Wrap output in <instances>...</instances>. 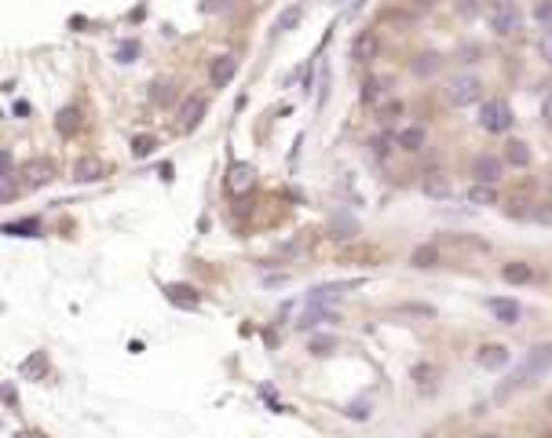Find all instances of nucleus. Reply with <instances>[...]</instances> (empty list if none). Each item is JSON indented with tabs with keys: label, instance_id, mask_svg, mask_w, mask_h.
<instances>
[{
	"label": "nucleus",
	"instance_id": "nucleus-9",
	"mask_svg": "<svg viewBox=\"0 0 552 438\" xmlns=\"http://www.w3.org/2000/svg\"><path fill=\"white\" fill-rule=\"evenodd\" d=\"M165 300L169 303H176V307H183V311H194V307L201 303V296H198V289H190V285H165Z\"/></svg>",
	"mask_w": 552,
	"mask_h": 438
},
{
	"label": "nucleus",
	"instance_id": "nucleus-22",
	"mask_svg": "<svg viewBox=\"0 0 552 438\" xmlns=\"http://www.w3.org/2000/svg\"><path fill=\"white\" fill-rule=\"evenodd\" d=\"M435 260H439V249H435V245H421V249L414 252V260H410V263L425 270V267H435Z\"/></svg>",
	"mask_w": 552,
	"mask_h": 438
},
{
	"label": "nucleus",
	"instance_id": "nucleus-15",
	"mask_svg": "<svg viewBox=\"0 0 552 438\" xmlns=\"http://www.w3.org/2000/svg\"><path fill=\"white\" fill-rule=\"evenodd\" d=\"M55 128H59V135H73L77 128H81V110H77V106H66V110H59V117H55Z\"/></svg>",
	"mask_w": 552,
	"mask_h": 438
},
{
	"label": "nucleus",
	"instance_id": "nucleus-32",
	"mask_svg": "<svg viewBox=\"0 0 552 438\" xmlns=\"http://www.w3.org/2000/svg\"><path fill=\"white\" fill-rule=\"evenodd\" d=\"M311 351L315 354H329L333 351V340H311Z\"/></svg>",
	"mask_w": 552,
	"mask_h": 438
},
{
	"label": "nucleus",
	"instance_id": "nucleus-39",
	"mask_svg": "<svg viewBox=\"0 0 552 438\" xmlns=\"http://www.w3.org/2000/svg\"><path fill=\"white\" fill-rule=\"evenodd\" d=\"M417 4H421V8H432V4H435V0H417Z\"/></svg>",
	"mask_w": 552,
	"mask_h": 438
},
{
	"label": "nucleus",
	"instance_id": "nucleus-38",
	"mask_svg": "<svg viewBox=\"0 0 552 438\" xmlns=\"http://www.w3.org/2000/svg\"><path fill=\"white\" fill-rule=\"evenodd\" d=\"M15 438H41V435H37V431H22V435H15Z\"/></svg>",
	"mask_w": 552,
	"mask_h": 438
},
{
	"label": "nucleus",
	"instance_id": "nucleus-24",
	"mask_svg": "<svg viewBox=\"0 0 552 438\" xmlns=\"http://www.w3.org/2000/svg\"><path fill=\"white\" fill-rule=\"evenodd\" d=\"M468 201H472V204H479V209H483V204H494V201H497V194H494V187H483V183H476V187L468 190Z\"/></svg>",
	"mask_w": 552,
	"mask_h": 438
},
{
	"label": "nucleus",
	"instance_id": "nucleus-2",
	"mask_svg": "<svg viewBox=\"0 0 552 438\" xmlns=\"http://www.w3.org/2000/svg\"><path fill=\"white\" fill-rule=\"evenodd\" d=\"M446 99H450L457 110H461V106H472V102L483 99V81H479V77H472V73L454 77V81L446 84Z\"/></svg>",
	"mask_w": 552,
	"mask_h": 438
},
{
	"label": "nucleus",
	"instance_id": "nucleus-34",
	"mask_svg": "<svg viewBox=\"0 0 552 438\" xmlns=\"http://www.w3.org/2000/svg\"><path fill=\"white\" fill-rule=\"evenodd\" d=\"M542 121H545V124L552 128V95H549V99L542 102Z\"/></svg>",
	"mask_w": 552,
	"mask_h": 438
},
{
	"label": "nucleus",
	"instance_id": "nucleus-19",
	"mask_svg": "<svg viewBox=\"0 0 552 438\" xmlns=\"http://www.w3.org/2000/svg\"><path fill=\"white\" fill-rule=\"evenodd\" d=\"M502 278H505V281H512V285H523V281H531V278H534V270H531L527 263L512 260V263H505V270H502Z\"/></svg>",
	"mask_w": 552,
	"mask_h": 438
},
{
	"label": "nucleus",
	"instance_id": "nucleus-41",
	"mask_svg": "<svg viewBox=\"0 0 552 438\" xmlns=\"http://www.w3.org/2000/svg\"><path fill=\"white\" fill-rule=\"evenodd\" d=\"M479 438H497V435H479Z\"/></svg>",
	"mask_w": 552,
	"mask_h": 438
},
{
	"label": "nucleus",
	"instance_id": "nucleus-17",
	"mask_svg": "<svg viewBox=\"0 0 552 438\" xmlns=\"http://www.w3.org/2000/svg\"><path fill=\"white\" fill-rule=\"evenodd\" d=\"M374 51H377V37H374V33H358V37H355V44H351V55H355L358 62L374 59Z\"/></svg>",
	"mask_w": 552,
	"mask_h": 438
},
{
	"label": "nucleus",
	"instance_id": "nucleus-27",
	"mask_svg": "<svg viewBox=\"0 0 552 438\" xmlns=\"http://www.w3.org/2000/svg\"><path fill=\"white\" fill-rule=\"evenodd\" d=\"M435 70H439V55H417V62H414V73L417 77H428Z\"/></svg>",
	"mask_w": 552,
	"mask_h": 438
},
{
	"label": "nucleus",
	"instance_id": "nucleus-11",
	"mask_svg": "<svg viewBox=\"0 0 552 438\" xmlns=\"http://www.w3.org/2000/svg\"><path fill=\"white\" fill-rule=\"evenodd\" d=\"M22 175H26V183H30V187H44V183H51V161H44V158L26 161L22 164Z\"/></svg>",
	"mask_w": 552,
	"mask_h": 438
},
{
	"label": "nucleus",
	"instance_id": "nucleus-25",
	"mask_svg": "<svg viewBox=\"0 0 552 438\" xmlns=\"http://www.w3.org/2000/svg\"><path fill=\"white\" fill-rule=\"evenodd\" d=\"M154 146H158V139H154V135H136L132 139V158H150Z\"/></svg>",
	"mask_w": 552,
	"mask_h": 438
},
{
	"label": "nucleus",
	"instance_id": "nucleus-13",
	"mask_svg": "<svg viewBox=\"0 0 552 438\" xmlns=\"http://www.w3.org/2000/svg\"><path fill=\"white\" fill-rule=\"evenodd\" d=\"M476 362H479L483 369H505V365H508V347H502V343H490V347H483Z\"/></svg>",
	"mask_w": 552,
	"mask_h": 438
},
{
	"label": "nucleus",
	"instance_id": "nucleus-29",
	"mask_svg": "<svg viewBox=\"0 0 552 438\" xmlns=\"http://www.w3.org/2000/svg\"><path fill=\"white\" fill-rule=\"evenodd\" d=\"M136 55H139V44L136 41H121L118 44V62H136Z\"/></svg>",
	"mask_w": 552,
	"mask_h": 438
},
{
	"label": "nucleus",
	"instance_id": "nucleus-36",
	"mask_svg": "<svg viewBox=\"0 0 552 438\" xmlns=\"http://www.w3.org/2000/svg\"><path fill=\"white\" fill-rule=\"evenodd\" d=\"M362 88H366V92H362V99H377V81H366Z\"/></svg>",
	"mask_w": 552,
	"mask_h": 438
},
{
	"label": "nucleus",
	"instance_id": "nucleus-23",
	"mask_svg": "<svg viewBox=\"0 0 552 438\" xmlns=\"http://www.w3.org/2000/svg\"><path fill=\"white\" fill-rule=\"evenodd\" d=\"M425 194L428 198H450V179H443V175L425 179Z\"/></svg>",
	"mask_w": 552,
	"mask_h": 438
},
{
	"label": "nucleus",
	"instance_id": "nucleus-4",
	"mask_svg": "<svg viewBox=\"0 0 552 438\" xmlns=\"http://www.w3.org/2000/svg\"><path fill=\"white\" fill-rule=\"evenodd\" d=\"M486 19H490V30L502 33V37L519 30V8L512 4V0H494L490 11H486Z\"/></svg>",
	"mask_w": 552,
	"mask_h": 438
},
{
	"label": "nucleus",
	"instance_id": "nucleus-5",
	"mask_svg": "<svg viewBox=\"0 0 552 438\" xmlns=\"http://www.w3.org/2000/svg\"><path fill=\"white\" fill-rule=\"evenodd\" d=\"M472 179L483 187H494L497 179H502V158H494V153H479L476 161H472Z\"/></svg>",
	"mask_w": 552,
	"mask_h": 438
},
{
	"label": "nucleus",
	"instance_id": "nucleus-7",
	"mask_svg": "<svg viewBox=\"0 0 552 438\" xmlns=\"http://www.w3.org/2000/svg\"><path fill=\"white\" fill-rule=\"evenodd\" d=\"M486 311L502 321V325H516L519 314H523L519 303H516V300H505V296H490V300H486Z\"/></svg>",
	"mask_w": 552,
	"mask_h": 438
},
{
	"label": "nucleus",
	"instance_id": "nucleus-26",
	"mask_svg": "<svg viewBox=\"0 0 552 438\" xmlns=\"http://www.w3.org/2000/svg\"><path fill=\"white\" fill-rule=\"evenodd\" d=\"M531 219H534V223H542V227H552V201L531 204Z\"/></svg>",
	"mask_w": 552,
	"mask_h": 438
},
{
	"label": "nucleus",
	"instance_id": "nucleus-18",
	"mask_svg": "<svg viewBox=\"0 0 552 438\" xmlns=\"http://www.w3.org/2000/svg\"><path fill=\"white\" fill-rule=\"evenodd\" d=\"M340 292H344V285H318V289H311V296H307V307H326V303L337 300Z\"/></svg>",
	"mask_w": 552,
	"mask_h": 438
},
{
	"label": "nucleus",
	"instance_id": "nucleus-1",
	"mask_svg": "<svg viewBox=\"0 0 552 438\" xmlns=\"http://www.w3.org/2000/svg\"><path fill=\"white\" fill-rule=\"evenodd\" d=\"M552 369V343H537V347H531L527 354H523V362L516 365V372L497 388V398H508L516 388H527L531 380H537L542 372H549Z\"/></svg>",
	"mask_w": 552,
	"mask_h": 438
},
{
	"label": "nucleus",
	"instance_id": "nucleus-37",
	"mask_svg": "<svg viewBox=\"0 0 552 438\" xmlns=\"http://www.w3.org/2000/svg\"><path fill=\"white\" fill-rule=\"evenodd\" d=\"M461 11H465V15H472V11H476V4H472V0H461Z\"/></svg>",
	"mask_w": 552,
	"mask_h": 438
},
{
	"label": "nucleus",
	"instance_id": "nucleus-10",
	"mask_svg": "<svg viewBox=\"0 0 552 438\" xmlns=\"http://www.w3.org/2000/svg\"><path fill=\"white\" fill-rule=\"evenodd\" d=\"M205 106H209V102H205L201 95H190L183 106H179V128H183V132H190V128L205 117Z\"/></svg>",
	"mask_w": 552,
	"mask_h": 438
},
{
	"label": "nucleus",
	"instance_id": "nucleus-33",
	"mask_svg": "<svg viewBox=\"0 0 552 438\" xmlns=\"http://www.w3.org/2000/svg\"><path fill=\"white\" fill-rule=\"evenodd\" d=\"M154 99H158V102H169V99H172V84H158V92H154Z\"/></svg>",
	"mask_w": 552,
	"mask_h": 438
},
{
	"label": "nucleus",
	"instance_id": "nucleus-20",
	"mask_svg": "<svg viewBox=\"0 0 552 438\" xmlns=\"http://www.w3.org/2000/svg\"><path fill=\"white\" fill-rule=\"evenodd\" d=\"M399 146L403 150H421V146H425V128H417V124L403 128V132H399Z\"/></svg>",
	"mask_w": 552,
	"mask_h": 438
},
{
	"label": "nucleus",
	"instance_id": "nucleus-28",
	"mask_svg": "<svg viewBox=\"0 0 552 438\" xmlns=\"http://www.w3.org/2000/svg\"><path fill=\"white\" fill-rule=\"evenodd\" d=\"M369 409H374V406H369L366 398H358V402H351L348 409H344V417H351V420H366V417H369Z\"/></svg>",
	"mask_w": 552,
	"mask_h": 438
},
{
	"label": "nucleus",
	"instance_id": "nucleus-21",
	"mask_svg": "<svg viewBox=\"0 0 552 438\" xmlns=\"http://www.w3.org/2000/svg\"><path fill=\"white\" fill-rule=\"evenodd\" d=\"M505 158H508V164H516V169H527V164H531V146L516 139V143H508V153H505Z\"/></svg>",
	"mask_w": 552,
	"mask_h": 438
},
{
	"label": "nucleus",
	"instance_id": "nucleus-14",
	"mask_svg": "<svg viewBox=\"0 0 552 438\" xmlns=\"http://www.w3.org/2000/svg\"><path fill=\"white\" fill-rule=\"evenodd\" d=\"M300 19H304V4H289V8L275 19V30H278V33H289V30H297V26H300Z\"/></svg>",
	"mask_w": 552,
	"mask_h": 438
},
{
	"label": "nucleus",
	"instance_id": "nucleus-35",
	"mask_svg": "<svg viewBox=\"0 0 552 438\" xmlns=\"http://www.w3.org/2000/svg\"><path fill=\"white\" fill-rule=\"evenodd\" d=\"M542 55H545V59L552 62V30H549V33L542 37Z\"/></svg>",
	"mask_w": 552,
	"mask_h": 438
},
{
	"label": "nucleus",
	"instance_id": "nucleus-16",
	"mask_svg": "<svg viewBox=\"0 0 552 438\" xmlns=\"http://www.w3.org/2000/svg\"><path fill=\"white\" fill-rule=\"evenodd\" d=\"M48 369V354L44 351H33L26 362L19 365V377H26V380H33V377H41V372Z\"/></svg>",
	"mask_w": 552,
	"mask_h": 438
},
{
	"label": "nucleus",
	"instance_id": "nucleus-3",
	"mask_svg": "<svg viewBox=\"0 0 552 438\" xmlns=\"http://www.w3.org/2000/svg\"><path fill=\"white\" fill-rule=\"evenodd\" d=\"M512 106L505 99H486L483 110H479V128H486V132H508L512 128Z\"/></svg>",
	"mask_w": 552,
	"mask_h": 438
},
{
	"label": "nucleus",
	"instance_id": "nucleus-12",
	"mask_svg": "<svg viewBox=\"0 0 552 438\" xmlns=\"http://www.w3.org/2000/svg\"><path fill=\"white\" fill-rule=\"evenodd\" d=\"M234 70H238V59H234V55H220V59L212 62V70H209L212 88H223L230 77H234Z\"/></svg>",
	"mask_w": 552,
	"mask_h": 438
},
{
	"label": "nucleus",
	"instance_id": "nucleus-40",
	"mask_svg": "<svg viewBox=\"0 0 552 438\" xmlns=\"http://www.w3.org/2000/svg\"><path fill=\"white\" fill-rule=\"evenodd\" d=\"M329 4H348V0H329ZM351 4H355V0H351Z\"/></svg>",
	"mask_w": 552,
	"mask_h": 438
},
{
	"label": "nucleus",
	"instance_id": "nucleus-6",
	"mask_svg": "<svg viewBox=\"0 0 552 438\" xmlns=\"http://www.w3.org/2000/svg\"><path fill=\"white\" fill-rule=\"evenodd\" d=\"M252 179H256L252 164L234 161V164H230V172H227V190H230V194H246V190L252 187Z\"/></svg>",
	"mask_w": 552,
	"mask_h": 438
},
{
	"label": "nucleus",
	"instance_id": "nucleus-31",
	"mask_svg": "<svg viewBox=\"0 0 552 438\" xmlns=\"http://www.w3.org/2000/svg\"><path fill=\"white\" fill-rule=\"evenodd\" d=\"M534 19H537V22H549V26H552V0H542V4L534 8Z\"/></svg>",
	"mask_w": 552,
	"mask_h": 438
},
{
	"label": "nucleus",
	"instance_id": "nucleus-42",
	"mask_svg": "<svg viewBox=\"0 0 552 438\" xmlns=\"http://www.w3.org/2000/svg\"><path fill=\"white\" fill-rule=\"evenodd\" d=\"M542 438H552V431H549V435H542Z\"/></svg>",
	"mask_w": 552,
	"mask_h": 438
},
{
	"label": "nucleus",
	"instance_id": "nucleus-30",
	"mask_svg": "<svg viewBox=\"0 0 552 438\" xmlns=\"http://www.w3.org/2000/svg\"><path fill=\"white\" fill-rule=\"evenodd\" d=\"M37 230V219H26V223H8V234H22V238H30Z\"/></svg>",
	"mask_w": 552,
	"mask_h": 438
},
{
	"label": "nucleus",
	"instance_id": "nucleus-8",
	"mask_svg": "<svg viewBox=\"0 0 552 438\" xmlns=\"http://www.w3.org/2000/svg\"><path fill=\"white\" fill-rule=\"evenodd\" d=\"M107 175V164L99 158H77L73 161V179L77 183H99V179Z\"/></svg>",
	"mask_w": 552,
	"mask_h": 438
}]
</instances>
